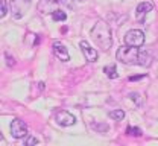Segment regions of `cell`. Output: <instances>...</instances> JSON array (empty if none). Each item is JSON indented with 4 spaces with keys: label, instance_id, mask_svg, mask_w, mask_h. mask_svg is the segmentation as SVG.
Segmentation results:
<instances>
[{
    "label": "cell",
    "instance_id": "1",
    "mask_svg": "<svg viewBox=\"0 0 158 146\" xmlns=\"http://www.w3.org/2000/svg\"><path fill=\"white\" fill-rule=\"evenodd\" d=\"M91 37H93V40L96 41V44L102 50H108L111 47V44H113L111 29H110V26L103 20L96 21V24L91 29Z\"/></svg>",
    "mask_w": 158,
    "mask_h": 146
},
{
    "label": "cell",
    "instance_id": "2",
    "mask_svg": "<svg viewBox=\"0 0 158 146\" xmlns=\"http://www.w3.org/2000/svg\"><path fill=\"white\" fill-rule=\"evenodd\" d=\"M140 56H141V52L138 50V47H132V46H122L116 53V58L117 61L123 64H140Z\"/></svg>",
    "mask_w": 158,
    "mask_h": 146
},
{
    "label": "cell",
    "instance_id": "3",
    "mask_svg": "<svg viewBox=\"0 0 158 146\" xmlns=\"http://www.w3.org/2000/svg\"><path fill=\"white\" fill-rule=\"evenodd\" d=\"M125 44L132 47H141L144 44V34L140 29H131L125 35Z\"/></svg>",
    "mask_w": 158,
    "mask_h": 146
},
{
    "label": "cell",
    "instance_id": "4",
    "mask_svg": "<svg viewBox=\"0 0 158 146\" xmlns=\"http://www.w3.org/2000/svg\"><path fill=\"white\" fill-rule=\"evenodd\" d=\"M9 129H11V136L14 139H24L27 136V125L20 119H14L11 122Z\"/></svg>",
    "mask_w": 158,
    "mask_h": 146
},
{
    "label": "cell",
    "instance_id": "5",
    "mask_svg": "<svg viewBox=\"0 0 158 146\" xmlns=\"http://www.w3.org/2000/svg\"><path fill=\"white\" fill-rule=\"evenodd\" d=\"M55 119H56V123L61 126H72L76 123L75 116L70 114L69 111H59V113H56Z\"/></svg>",
    "mask_w": 158,
    "mask_h": 146
},
{
    "label": "cell",
    "instance_id": "6",
    "mask_svg": "<svg viewBox=\"0 0 158 146\" xmlns=\"http://www.w3.org/2000/svg\"><path fill=\"white\" fill-rule=\"evenodd\" d=\"M79 46H81L82 53L85 55V60H87L88 63H94V61H98V52H96L88 43L85 41V40H82V41L79 43Z\"/></svg>",
    "mask_w": 158,
    "mask_h": 146
},
{
    "label": "cell",
    "instance_id": "7",
    "mask_svg": "<svg viewBox=\"0 0 158 146\" xmlns=\"http://www.w3.org/2000/svg\"><path fill=\"white\" fill-rule=\"evenodd\" d=\"M52 49H53V53H55V56H56L58 60H61V61H69V60H70L69 50H67V47H65L62 43L55 41L52 44Z\"/></svg>",
    "mask_w": 158,
    "mask_h": 146
},
{
    "label": "cell",
    "instance_id": "8",
    "mask_svg": "<svg viewBox=\"0 0 158 146\" xmlns=\"http://www.w3.org/2000/svg\"><path fill=\"white\" fill-rule=\"evenodd\" d=\"M152 9H154V5H152L151 2H141V3H138L137 11H135V12H137V14H135V15H137V20L143 21L144 17H146Z\"/></svg>",
    "mask_w": 158,
    "mask_h": 146
},
{
    "label": "cell",
    "instance_id": "9",
    "mask_svg": "<svg viewBox=\"0 0 158 146\" xmlns=\"http://www.w3.org/2000/svg\"><path fill=\"white\" fill-rule=\"evenodd\" d=\"M103 72L106 73V76L108 78H111V79H116L118 75H117V69H116V65L113 64V65H106L105 69H103Z\"/></svg>",
    "mask_w": 158,
    "mask_h": 146
},
{
    "label": "cell",
    "instance_id": "10",
    "mask_svg": "<svg viewBox=\"0 0 158 146\" xmlns=\"http://www.w3.org/2000/svg\"><path fill=\"white\" fill-rule=\"evenodd\" d=\"M52 19H53V21H64L67 19V14L64 11H61V9H55L52 12Z\"/></svg>",
    "mask_w": 158,
    "mask_h": 146
},
{
    "label": "cell",
    "instance_id": "11",
    "mask_svg": "<svg viewBox=\"0 0 158 146\" xmlns=\"http://www.w3.org/2000/svg\"><path fill=\"white\" fill-rule=\"evenodd\" d=\"M108 116L113 119V120H122L125 117V111L123 110H114V111H110Z\"/></svg>",
    "mask_w": 158,
    "mask_h": 146
},
{
    "label": "cell",
    "instance_id": "12",
    "mask_svg": "<svg viewBox=\"0 0 158 146\" xmlns=\"http://www.w3.org/2000/svg\"><path fill=\"white\" fill-rule=\"evenodd\" d=\"M152 61V56L148 53V52H141V56H140V65H151Z\"/></svg>",
    "mask_w": 158,
    "mask_h": 146
},
{
    "label": "cell",
    "instance_id": "13",
    "mask_svg": "<svg viewBox=\"0 0 158 146\" xmlns=\"http://www.w3.org/2000/svg\"><path fill=\"white\" fill-rule=\"evenodd\" d=\"M126 134L131 136V137H140V136H141V129H140V128H135V126H128V128H126Z\"/></svg>",
    "mask_w": 158,
    "mask_h": 146
},
{
    "label": "cell",
    "instance_id": "14",
    "mask_svg": "<svg viewBox=\"0 0 158 146\" xmlns=\"http://www.w3.org/2000/svg\"><path fill=\"white\" fill-rule=\"evenodd\" d=\"M6 12H8V9H6V0H2V17H5Z\"/></svg>",
    "mask_w": 158,
    "mask_h": 146
},
{
    "label": "cell",
    "instance_id": "15",
    "mask_svg": "<svg viewBox=\"0 0 158 146\" xmlns=\"http://www.w3.org/2000/svg\"><path fill=\"white\" fill-rule=\"evenodd\" d=\"M24 143H26V145H35V143H38V140H37L35 137H29Z\"/></svg>",
    "mask_w": 158,
    "mask_h": 146
},
{
    "label": "cell",
    "instance_id": "16",
    "mask_svg": "<svg viewBox=\"0 0 158 146\" xmlns=\"http://www.w3.org/2000/svg\"><path fill=\"white\" fill-rule=\"evenodd\" d=\"M5 56H6V60H8V65H9V67L15 64V63H14V58L11 60V56H9V53H5Z\"/></svg>",
    "mask_w": 158,
    "mask_h": 146
},
{
    "label": "cell",
    "instance_id": "17",
    "mask_svg": "<svg viewBox=\"0 0 158 146\" xmlns=\"http://www.w3.org/2000/svg\"><path fill=\"white\" fill-rule=\"evenodd\" d=\"M141 78H146V75H140V76H131V78H129V81H138V79H141Z\"/></svg>",
    "mask_w": 158,
    "mask_h": 146
},
{
    "label": "cell",
    "instance_id": "18",
    "mask_svg": "<svg viewBox=\"0 0 158 146\" xmlns=\"http://www.w3.org/2000/svg\"><path fill=\"white\" fill-rule=\"evenodd\" d=\"M26 2H31V0H26Z\"/></svg>",
    "mask_w": 158,
    "mask_h": 146
}]
</instances>
